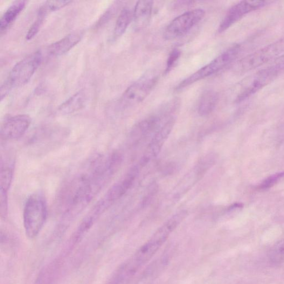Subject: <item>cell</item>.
<instances>
[{"mask_svg": "<svg viewBox=\"0 0 284 284\" xmlns=\"http://www.w3.org/2000/svg\"><path fill=\"white\" fill-rule=\"evenodd\" d=\"M47 216V203L43 193L32 194L27 199L24 210L23 219L27 236L35 238L44 226Z\"/></svg>", "mask_w": 284, "mask_h": 284, "instance_id": "1", "label": "cell"}, {"mask_svg": "<svg viewBox=\"0 0 284 284\" xmlns=\"http://www.w3.org/2000/svg\"><path fill=\"white\" fill-rule=\"evenodd\" d=\"M240 51V46L239 45L229 48L226 51L211 62L210 64L200 68L196 72L180 83L176 88L177 91H181L182 89L195 84V82L222 70L237 59Z\"/></svg>", "mask_w": 284, "mask_h": 284, "instance_id": "2", "label": "cell"}, {"mask_svg": "<svg viewBox=\"0 0 284 284\" xmlns=\"http://www.w3.org/2000/svg\"><path fill=\"white\" fill-rule=\"evenodd\" d=\"M284 55V37L248 55L239 62V71L247 72Z\"/></svg>", "mask_w": 284, "mask_h": 284, "instance_id": "3", "label": "cell"}, {"mask_svg": "<svg viewBox=\"0 0 284 284\" xmlns=\"http://www.w3.org/2000/svg\"><path fill=\"white\" fill-rule=\"evenodd\" d=\"M42 60L40 51L29 54L13 67L6 82L12 88L25 85L35 73Z\"/></svg>", "mask_w": 284, "mask_h": 284, "instance_id": "4", "label": "cell"}, {"mask_svg": "<svg viewBox=\"0 0 284 284\" xmlns=\"http://www.w3.org/2000/svg\"><path fill=\"white\" fill-rule=\"evenodd\" d=\"M156 75H145L130 85L124 92L120 100L123 108L133 107L143 102L157 84Z\"/></svg>", "mask_w": 284, "mask_h": 284, "instance_id": "5", "label": "cell"}, {"mask_svg": "<svg viewBox=\"0 0 284 284\" xmlns=\"http://www.w3.org/2000/svg\"><path fill=\"white\" fill-rule=\"evenodd\" d=\"M205 16L202 9H196L186 12L173 20L166 29V39L173 40L188 33L197 25Z\"/></svg>", "mask_w": 284, "mask_h": 284, "instance_id": "6", "label": "cell"}, {"mask_svg": "<svg viewBox=\"0 0 284 284\" xmlns=\"http://www.w3.org/2000/svg\"><path fill=\"white\" fill-rule=\"evenodd\" d=\"M267 2L261 1H242L235 4L228 10L219 27V33L230 28L249 13L258 10L266 5Z\"/></svg>", "mask_w": 284, "mask_h": 284, "instance_id": "7", "label": "cell"}, {"mask_svg": "<svg viewBox=\"0 0 284 284\" xmlns=\"http://www.w3.org/2000/svg\"><path fill=\"white\" fill-rule=\"evenodd\" d=\"M175 123V118L171 117L155 133L142 159L141 165L146 164L160 154L164 144L167 140L174 127Z\"/></svg>", "mask_w": 284, "mask_h": 284, "instance_id": "8", "label": "cell"}, {"mask_svg": "<svg viewBox=\"0 0 284 284\" xmlns=\"http://www.w3.org/2000/svg\"><path fill=\"white\" fill-rule=\"evenodd\" d=\"M31 120L29 116L22 115L9 118L1 128V137L5 140H15L22 137L29 129Z\"/></svg>", "mask_w": 284, "mask_h": 284, "instance_id": "9", "label": "cell"}, {"mask_svg": "<svg viewBox=\"0 0 284 284\" xmlns=\"http://www.w3.org/2000/svg\"><path fill=\"white\" fill-rule=\"evenodd\" d=\"M154 2L152 1H139L135 6L134 12V22L136 31H141L145 28L150 22Z\"/></svg>", "mask_w": 284, "mask_h": 284, "instance_id": "10", "label": "cell"}, {"mask_svg": "<svg viewBox=\"0 0 284 284\" xmlns=\"http://www.w3.org/2000/svg\"><path fill=\"white\" fill-rule=\"evenodd\" d=\"M82 37L83 33L81 32H75L68 34L48 47V53L53 56H61L71 50L80 42Z\"/></svg>", "mask_w": 284, "mask_h": 284, "instance_id": "11", "label": "cell"}, {"mask_svg": "<svg viewBox=\"0 0 284 284\" xmlns=\"http://www.w3.org/2000/svg\"><path fill=\"white\" fill-rule=\"evenodd\" d=\"M87 101V95L85 90H81L68 99L59 108L62 115H69L78 111L84 108Z\"/></svg>", "mask_w": 284, "mask_h": 284, "instance_id": "12", "label": "cell"}, {"mask_svg": "<svg viewBox=\"0 0 284 284\" xmlns=\"http://www.w3.org/2000/svg\"><path fill=\"white\" fill-rule=\"evenodd\" d=\"M161 118L153 116L147 118L138 123L133 130V136L136 138H144L160 128Z\"/></svg>", "mask_w": 284, "mask_h": 284, "instance_id": "13", "label": "cell"}, {"mask_svg": "<svg viewBox=\"0 0 284 284\" xmlns=\"http://www.w3.org/2000/svg\"><path fill=\"white\" fill-rule=\"evenodd\" d=\"M25 1H16L13 3L6 10L1 18L0 28L1 31L6 30L14 22L26 6Z\"/></svg>", "mask_w": 284, "mask_h": 284, "instance_id": "14", "label": "cell"}, {"mask_svg": "<svg viewBox=\"0 0 284 284\" xmlns=\"http://www.w3.org/2000/svg\"><path fill=\"white\" fill-rule=\"evenodd\" d=\"M218 99V94L216 92L207 91L204 93L199 101V114L201 116H206L210 115L216 108Z\"/></svg>", "mask_w": 284, "mask_h": 284, "instance_id": "15", "label": "cell"}, {"mask_svg": "<svg viewBox=\"0 0 284 284\" xmlns=\"http://www.w3.org/2000/svg\"><path fill=\"white\" fill-rule=\"evenodd\" d=\"M134 13L127 8L124 9L117 20L114 35L116 38L120 37L126 32L129 25L131 19L133 18Z\"/></svg>", "mask_w": 284, "mask_h": 284, "instance_id": "16", "label": "cell"}, {"mask_svg": "<svg viewBox=\"0 0 284 284\" xmlns=\"http://www.w3.org/2000/svg\"><path fill=\"white\" fill-rule=\"evenodd\" d=\"M11 164L1 160L0 165V190L8 192L12 184L13 171Z\"/></svg>", "mask_w": 284, "mask_h": 284, "instance_id": "17", "label": "cell"}, {"mask_svg": "<svg viewBox=\"0 0 284 284\" xmlns=\"http://www.w3.org/2000/svg\"><path fill=\"white\" fill-rule=\"evenodd\" d=\"M47 13L40 9L38 17L30 27V28L26 34V40H31L35 36L39 31L41 25H42Z\"/></svg>", "mask_w": 284, "mask_h": 284, "instance_id": "18", "label": "cell"}, {"mask_svg": "<svg viewBox=\"0 0 284 284\" xmlns=\"http://www.w3.org/2000/svg\"><path fill=\"white\" fill-rule=\"evenodd\" d=\"M270 257L274 262L284 261V240H281L274 246L270 253Z\"/></svg>", "mask_w": 284, "mask_h": 284, "instance_id": "19", "label": "cell"}, {"mask_svg": "<svg viewBox=\"0 0 284 284\" xmlns=\"http://www.w3.org/2000/svg\"><path fill=\"white\" fill-rule=\"evenodd\" d=\"M70 1H50L46 2L40 9L46 13L64 8L65 6L71 3Z\"/></svg>", "mask_w": 284, "mask_h": 284, "instance_id": "20", "label": "cell"}, {"mask_svg": "<svg viewBox=\"0 0 284 284\" xmlns=\"http://www.w3.org/2000/svg\"><path fill=\"white\" fill-rule=\"evenodd\" d=\"M0 214L6 219L8 214V192L0 190Z\"/></svg>", "mask_w": 284, "mask_h": 284, "instance_id": "21", "label": "cell"}, {"mask_svg": "<svg viewBox=\"0 0 284 284\" xmlns=\"http://www.w3.org/2000/svg\"><path fill=\"white\" fill-rule=\"evenodd\" d=\"M283 177H284V172H281L280 173H278V174L270 176L266 179L265 181L260 185L259 188L262 190L271 188V187L274 186L277 182H278L280 179Z\"/></svg>", "mask_w": 284, "mask_h": 284, "instance_id": "22", "label": "cell"}, {"mask_svg": "<svg viewBox=\"0 0 284 284\" xmlns=\"http://www.w3.org/2000/svg\"><path fill=\"white\" fill-rule=\"evenodd\" d=\"M181 51L176 48L173 50L169 54L167 60V67H166V70L165 71V73H167L170 72L173 67L175 66L176 62L181 56Z\"/></svg>", "mask_w": 284, "mask_h": 284, "instance_id": "23", "label": "cell"}, {"mask_svg": "<svg viewBox=\"0 0 284 284\" xmlns=\"http://www.w3.org/2000/svg\"><path fill=\"white\" fill-rule=\"evenodd\" d=\"M270 67H271L278 74L284 71V55L273 62Z\"/></svg>", "mask_w": 284, "mask_h": 284, "instance_id": "24", "label": "cell"}]
</instances>
